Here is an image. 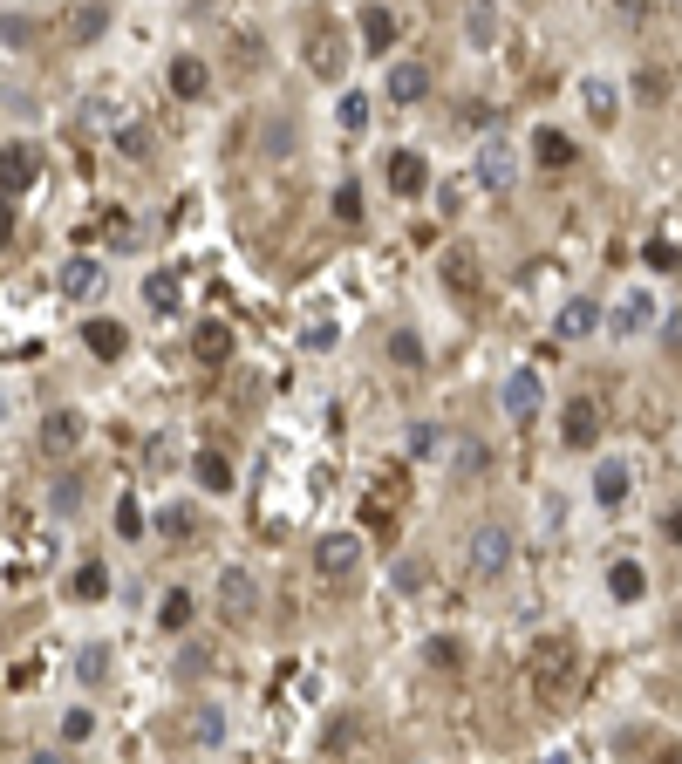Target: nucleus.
Wrapping results in <instances>:
<instances>
[{"mask_svg":"<svg viewBox=\"0 0 682 764\" xmlns=\"http://www.w3.org/2000/svg\"><path fill=\"white\" fill-rule=\"evenodd\" d=\"M464 560H471V573H478V580H498V573L512 567V533H505L498 519L471 526V546H464Z\"/></svg>","mask_w":682,"mask_h":764,"instance_id":"nucleus-1","label":"nucleus"},{"mask_svg":"<svg viewBox=\"0 0 682 764\" xmlns=\"http://www.w3.org/2000/svg\"><path fill=\"white\" fill-rule=\"evenodd\" d=\"M219 614H226L232 628H246V621L260 614V580H253V567H219Z\"/></svg>","mask_w":682,"mask_h":764,"instance_id":"nucleus-2","label":"nucleus"},{"mask_svg":"<svg viewBox=\"0 0 682 764\" xmlns=\"http://www.w3.org/2000/svg\"><path fill=\"white\" fill-rule=\"evenodd\" d=\"M314 573L321 580H355L362 573V533H328L314 546Z\"/></svg>","mask_w":682,"mask_h":764,"instance_id":"nucleus-3","label":"nucleus"},{"mask_svg":"<svg viewBox=\"0 0 682 764\" xmlns=\"http://www.w3.org/2000/svg\"><path fill=\"white\" fill-rule=\"evenodd\" d=\"M41 178V151L28 144V137H14V144H0V191L7 198H21V191Z\"/></svg>","mask_w":682,"mask_h":764,"instance_id":"nucleus-4","label":"nucleus"},{"mask_svg":"<svg viewBox=\"0 0 682 764\" xmlns=\"http://www.w3.org/2000/svg\"><path fill=\"white\" fill-rule=\"evenodd\" d=\"M471 171H478V185L492 191V198H505V191L519 185V151H512V144H485V151H478V164H471Z\"/></svg>","mask_w":682,"mask_h":764,"instance_id":"nucleus-5","label":"nucleus"},{"mask_svg":"<svg viewBox=\"0 0 682 764\" xmlns=\"http://www.w3.org/2000/svg\"><path fill=\"white\" fill-rule=\"evenodd\" d=\"M423 96H430V69H423V62H389V76H382V103L417 110Z\"/></svg>","mask_w":682,"mask_h":764,"instance_id":"nucleus-6","label":"nucleus"},{"mask_svg":"<svg viewBox=\"0 0 682 764\" xmlns=\"http://www.w3.org/2000/svg\"><path fill=\"white\" fill-rule=\"evenodd\" d=\"M307 69H314V76H328V82L348 69V48H341V35L328 28V21H314V28H307Z\"/></svg>","mask_w":682,"mask_h":764,"instance_id":"nucleus-7","label":"nucleus"},{"mask_svg":"<svg viewBox=\"0 0 682 764\" xmlns=\"http://www.w3.org/2000/svg\"><path fill=\"white\" fill-rule=\"evenodd\" d=\"M594 437H601V403H594V396H573L567 410H560V444L587 451Z\"/></svg>","mask_w":682,"mask_h":764,"instance_id":"nucleus-8","label":"nucleus"},{"mask_svg":"<svg viewBox=\"0 0 682 764\" xmlns=\"http://www.w3.org/2000/svg\"><path fill=\"white\" fill-rule=\"evenodd\" d=\"M594 328H601V301H594V294H573V301L553 314V335H560V342H587Z\"/></svg>","mask_w":682,"mask_h":764,"instance_id":"nucleus-9","label":"nucleus"},{"mask_svg":"<svg viewBox=\"0 0 682 764\" xmlns=\"http://www.w3.org/2000/svg\"><path fill=\"white\" fill-rule=\"evenodd\" d=\"M55 287H62V301H89V294L103 287V260H96V253H76V260H62Z\"/></svg>","mask_w":682,"mask_h":764,"instance_id":"nucleus-10","label":"nucleus"},{"mask_svg":"<svg viewBox=\"0 0 682 764\" xmlns=\"http://www.w3.org/2000/svg\"><path fill=\"white\" fill-rule=\"evenodd\" d=\"M628 485H635V464H628V458H601V464H594V478H587L594 505H621Z\"/></svg>","mask_w":682,"mask_h":764,"instance_id":"nucleus-11","label":"nucleus"},{"mask_svg":"<svg viewBox=\"0 0 682 764\" xmlns=\"http://www.w3.org/2000/svg\"><path fill=\"white\" fill-rule=\"evenodd\" d=\"M35 444L48 451V458H69V451L82 444V417H76V410H48V417H41V437H35Z\"/></svg>","mask_w":682,"mask_h":764,"instance_id":"nucleus-12","label":"nucleus"},{"mask_svg":"<svg viewBox=\"0 0 682 764\" xmlns=\"http://www.w3.org/2000/svg\"><path fill=\"white\" fill-rule=\"evenodd\" d=\"M498 35H505L498 7H492V0H471V14H464V48H471V55H492Z\"/></svg>","mask_w":682,"mask_h":764,"instance_id":"nucleus-13","label":"nucleus"},{"mask_svg":"<svg viewBox=\"0 0 682 764\" xmlns=\"http://www.w3.org/2000/svg\"><path fill=\"white\" fill-rule=\"evenodd\" d=\"M164 82H171V96H178V103H198V96L212 89V69H205L198 55H171V69H164Z\"/></svg>","mask_w":682,"mask_h":764,"instance_id":"nucleus-14","label":"nucleus"},{"mask_svg":"<svg viewBox=\"0 0 682 764\" xmlns=\"http://www.w3.org/2000/svg\"><path fill=\"white\" fill-rule=\"evenodd\" d=\"M498 403H505V417H512V423L539 417V376H532V369H512L505 389H498Z\"/></svg>","mask_w":682,"mask_h":764,"instance_id":"nucleus-15","label":"nucleus"},{"mask_svg":"<svg viewBox=\"0 0 682 764\" xmlns=\"http://www.w3.org/2000/svg\"><path fill=\"white\" fill-rule=\"evenodd\" d=\"M573 137L567 130H553V123H539V130H532V164H539V171H567L573 164Z\"/></svg>","mask_w":682,"mask_h":764,"instance_id":"nucleus-16","label":"nucleus"},{"mask_svg":"<svg viewBox=\"0 0 682 764\" xmlns=\"http://www.w3.org/2000/svg\"><path fill=\"white\" fill-rule=\"evenodd\" d=\"M178 737H185V744H198V751L226 744V710H219V703H198L185 724H178Z\"/></svg>","mask_w":682,"mask_h":764,"instance_id":"nucleus-17","label":"nucleus"},{"mask_svg":"<svg viewBox=\"0 0 682 764\" xmlns=\"http://www.w3.org/2000/svg\"><path fill=\"white\" fill-rule=\"evenodd\" d=\"M423 185H430V164H423L417 151H396V157H389V191H396V198H417Z\"/></svg>","mask_w":682,"mask_h":764,"instance_id":"nucleus-18","label":"nucleus"},{"mask_svg":"<svg viewBox=\"0 0 682 764\" xmlns=\"http://www.w3.org/2000/svg\"><path fill=\"white\" fill-rule=\"evenodd\" d=\"M607 594H614L621 608H635V601L648 594V573H642V560H614V567H607Z\"/></svg>","mask_w":682,"mask_h":764,"instance_id":"nucleus-19","label":"nucleus"},{"mask_svg":"<svg viewBox=\"0 0 682 764\" xmlns=\"http://www.w3.org/2000/svg\"><path fill=\"white\" fill-rule=\"evenodd\" d=\"M103 28H110V0H82L76 14H69V41H76V48L103 41Z\"/></svg>","mask_w":682,"mask_h":764,"instance_id":"nucleus-20","label":"nucleus"},{"mask_svg":"<svg viewBox=\"0 0 682 764\" xmlns=\"http://www.w3.org/2000/svg\"><path fill=\"white\" fill-rule=\"evenodd\" d=\"M580 103H587L594 123H614V116H621V89H614L607 76H587V82H580Z\"/></svg>","mask_w":682,"mask_h":764,"instance_id":"nucleus-21","label":"nucleus"},{"mask_svg":"<svg viewBox=\"0 0 682 764\" xmlns=\"http://www.w3.org/2000/svg\"><path fill=\"white\" fill-rule=\"evenodd\" d=\"M191 355L219 369V362L232 355V328H226V321H198V335H191Z\"/></svg>","mask_w":682,"mask_h":764,"instance_id":"nucleus-22","label":"nucleus"},{"mask_svg":"<svg viewBox=\"0 0 682 764\" xmlns=\"http://www.w3.org/2000/svg\"><path fill=\"white\" fill-rule=\"evenodd\" d=\"M69 601H82V608H89V601H110V567H103V560H82L76 580H69Z\"/></svg>","mask_w":682,"mask_h":764,"instance_id":"nucleus-23","label":"nucleus"},{"mask_svg":"<svg viewBox=\"0 0 682 764\" xmlns=\"http://www.w3.org/2000/svg\"><path fill=\"white\" fill-rule=\"evenodd\" d=\"M82 342L96 348L103 362H116V355L130 348V335H123V321H110V314H103V321H82Z\"/></svg>","mask_w":682,"mask_h":764,"instance_id":"nucleus-24","label":"nucleus"},{"mask_svg":"<svg viewBox=\"0 0 682 764\" xmlns=\"http://www.w3.org/2000/svg\"><path fill=\"white\" fill-rule=\"evenodd\" d=\"M191 478H198L205 492L226 498L232 492V458H226V451H198V458H191Z\"/></svg>","mask_w":682,"mask_h":764,"instance_id":"nucleus-25","label":"nucleus"},{"mask_svg":"<svg viewBox=\"0 0 682 764\" xmlns=\"http://www.w3.org/2000/svg\"><path fill=\"white\" fill-rule=\"evenodd\" d=\"M110 151L130 157V164H151V123H116V130H110Z\"/></svg>","mask_w":682,"mask_h":764,"instance_id":"nucleus-26","label":"nucleus"},{"mask_svg":"<svg viewBox=\"0 0 682 764\" xmlns=\"http://www.w3.org/2000/svg\"><path fill=\"white\" fill-rule=\"evenodd\" d=\"M191 614H198V601H191L185 587H171V594L157 601V628H164V635H185V628H191Z\"/></svg>","mask_w":682,"mask_h":764,"instance_id":"nucleus-27","label":"nucleus"},{"mask_svg":"<svg viewBox=\"0 0 682 764\" xmlns=\"http://www.w3.org/2000/svg\"><path fill=\"white\" fill-rule=\"evenodd\" d=\"M437 451H444V430H437L430 417H417V423H410V437H403V458H410V464H430Z\"/></svg>","mask_w":682,"mask_h":764,"instance_id":"nucleus-28","label":"nucleus"},{"mask_svg":"<svg viewBox=\"0 0 682 764\" xmlns=\"http://www.w3.org/2000/svg\"><path fill=\"white\" fill-rule=\"evenodd\" d=\"M191 533H198V512H191V505H164V512H157V539L191 546Z\"/></svg>","mask_w":682,"mask_h":764,"instance_id":"nucleus-29","label":"nucleus"},{"mask_svg":"<svg viewBox=\"0 0 682 764\" xmlns=\"http://www.w3.org/2000/svg\"><path fill=\"white\" fill-rule=\"evenodd\" d=\"M362 41H369V55L396 48V14L389 7H362Z\"/></svg>","mask_w":682,"mask_h":764,"instance_id":"nucleus-30","label":"nucleus"},{"mask_svg":"<svg viewBox=\"0 0 682 764\" xmlns=\"http://www.w3.org/2000/svg\"><path fill=\"white\" fill-rule=\"evenodd\" d=\"M648 314H655V301H648L642 287H635L628 301L614 307V335H642V328H648Z\"/></svg>","mask_w":682,"mask_h":764,"instance_id":"nucleus-31","label":"nucleus"},{"mask_svg":"<svg viewBox=\"0 0 682 764\" xmlns=\"http://www.w3.org/2000/svg\"><path fill=\"white\" fill-rule=\"evenodd\" d=\"M144 301H151L157 314H178V301H185V287H178V273H151V280H144Z\"/></svg>","mask_w":682,"mask_h":764,"instance_id":"nucleus-32","label":"nucleus"},{"mask_svg":"<svg viewBox=\"0 0 682 764\" xmlns=\"http://www.w3.org/2000/svg\"><path fill=\"white\" fill-rule=\"evenodd\" d=\"M301 144V123L294 116H266V157H294Z\"/></svg>","mask_w":682,"mask_h":764,"instance_id":"nucleus-33","label":"nucleus"},{"mask_svg":"<svg viewBox=\"0 0 682 764\" xmlns=\"http://www.w3.org/2000/svg\"><path fill=\"white\" fill-rule=\"evenodd\" d=\"M485 471H492V451H485L478 437H471V444H457V485H478Z\"/></svg>","mask_w":682,"mask_h":764,"instance_id":"nucleus-34","label":"nucleus"},{"mask_svg":"<svg viewBox=\"0 0 682 764\" xmlns=\"http://www.w3.org/2000/svg\"><path fill=\"white\" fill-rule=\"evenodd\" d=\"M41 21L35 14H0V48H35Z\"/></svg>","mask_w":682,"mask_h":764,"instance_id":"nucleus-35","label":"nucleus"},{"mask_svg":"<svg viewBox=\"0 0 682 764\" xmlns=\"http://www.w3.org/2000/svg\"><path fill=\"white\" fill-rule=\"evenodd\" d=\"M76 676L89 689H103V683H110V649H103V642H89V649L76 655Z\"/></svg>","mask_w":682,"mask_h":764,"instance_id":"nucleus-36","label":"nucleus"},{"mask_svg":"<svg viewBox=\"0 0 682 764\" xmlns=\"http://www.w3.org/2000/svg\"><path fill=\"white\" fill-rule=\"evenodd\" d=\"M48 505H55V519H76V512H82V478H55Z\"/></svg>","mask_w":682,"mask_h":764,"instance_id":"nucleus-37","label":"nucleus"},{"mask_svg":"<svg viewBox=\"0 0 682 764\" xmlns=\"http://www.w3.org/2000/svg\"><path fill=\"white\" fill-rule=\"evenodd\" d=\"M335 219H341V226L362 219V185H355V178H341V185H335Z\"/></svg>","mask_w":682,"mask_h":764,"instance_id":"nucleus-38","label":"nucleus"},{"mask_svg":"<svg viewBox=\"0 0 682 764\" xmlns=\"http://www.w3.org/2000/svg\"><path fill=\"white\" fill-rule=\"evenodd\" d=\"M369 103H376V96H362V89H341V130H362V123H369Z\"/></svg>","mask_w":682,"mask_h":764,"instance_id":"nucleus-39","label":"nucleus"},{"mask_svg":"<svg viewBox=\"0 0 682 764\" xmlns=\"http://www.w3.org/2000/svg\"><path fill=\"white\" fill-rule=\"evenodd\" d=\"M116 533L144 539V505H137V498H116Z\"/></svg>","mask_w":682,"mask_h":764,"instance_id":"nucleus-40","label":"nucleus"},{"mask_svg":"<svg viewBox=\"0 0 682 764\" xmlns=\"http://www.w3.org/2000/svg\"><path fill=\"white\" fill-rule=\"evenodd\" d=\"M560 676H567V642H546V655H539V689L560 683Z\"/></svg>","mask_w":682,"mask_h":764,"instance_id":"nucleus-41","label":"nucleus"},{"mask_svg":"<svg viewBox=\"0 0 682 764\" xmlns=\"http://www.w3.org/2000/svg\"><path fill=\"white\" fill-rule=\"evenodd\" d=\"M389 355H396L403 369H417V362H423V342L410 335V328H396V335H389Z\"/></svg>","mask_w":682,"mask_h":764,"instance_id":"nucleus-42","label":"nucleus"},{"mask_svg":"<svg viewBox=\"0 0 682 764\" xmlns=\"http://www.w3.org/2000/svg\"><path fill=\"white\" fill-rule=\"evenodd\" d=\"M471 267H478L471 253H451V260H444V273H451V287H457V294H471V287H478V273H471Z\"/></svg>","mask_w":682,"mask_h":764,"instance_id":"nucleus-43","label":"nucleus"},{"mask_svg":"<svg viewBox=\"0 0 682 764\" xmlns=\"http://www.w3.org/2000/svg\"><path fill=\"white\" fill-rule=\"evenodd\" d=\"M423 580H430V567H423L417 553H410V560H396V594H417Z\"/></svg>","mask_w":682,"mask_h":764,"instance_id":"nucleus-44","label":"nucleus"},{"mask_svg":"<svg viewBox=\"0 0 682 764\" xmlns=\"http://www.w3.org/2000/svg\"><path fill=\"white\" fill-rule=\"evenodd\" d=\"M423 662H430V669H457V642L451 635H430V642H423Z\"/></svg>","mask_w":682,"mask_h":764,"instance_id":"nucleus-45","label":"nucleus"},{"mask_svg":"<svg viewBox=\"0 0 682 764\" xmlns=\"http://www.w3.org/2000/svg\"><path fill=\"white\" fill-rule=\"evenodd\" d=\"M82 123H89V130H116V123H123V116H116V103H103V96H96V103H89V110H82Z\"/></svg>","mask_w":682,"mask_h":764,"instance_id":"nucleus-46","label":"nucleus"},{"mask_svg":"<svg viewBox=\"0 0 682 764\" xmlns=\"http://www.w3.org/2000/svg\"><path fill=\"white\" fill-rule=\"evenodd\" d=\"M89 730H96V717H89V710H69V717H62V737H69V744H82Z\"/></svg>","mask_w":682,"mask_h":764,"instance_id":"nucleus-47","label":"nucleus"},{"mask_svg":"<svg viewBox=\"0 0 682 764\" xmlns=\"http://www.w3.org/2000/svg\"><path fill=\"white\" fill-rule=\"evenodd\" d=\"M457 205H464V178H444L437 185V212H457Z\"/></svg>","mask_w":682,"mask_h":764,"instance_id":"nucleus-48","label":"nucleus"},{"mask_svg":"<svg viewBox=\"0 0 682 764\" xmlns=\"http://www.w3.org/2000/svg\"><path fill=\"white\" fill-rule=\"evenodd\" d=\"M335 335H341L335 321H314V328H307V348H335Z\"/></svg>","mask_w":682,"mask_h":764,"instance_id":"nucleus-49","label":"nucleus"},{"mask_svg":"<svg viewBox=\"0 0 682 764\" xmlns=\"http://www.w3.org/2000/svg\"><path fill=\"white\" fill-rule=\"evenodd\" d=\"M648 267L669 273V267H676V246H655V239H648Z\"/></svg>","mask_w":682,"mask_h":764,"instance_id":"nucleus-50","label":"nucleus"},{"mask_svg":"<svg viewBox=\"0 0 682 764\" xmlns=\"http://www.w3.org/2000/svg\"><path fill=\"white\" fill-rule=\"evenodd\" d=\"M205 662H212L205 649H185V655H178V669H185V676H205Z\"/></svg>","mask_w":682,"mask_h":764,"instance_id":"nucleus-51","label":"nucleus"},{"mask_svg":"<svg viewBox=\"0 0 682 764\" xmlns=\"http://www.w3.org/2000/svg\"><path fill=\"white\" fill-rule=\"evenodd\" d=\"M7 239H14V198L0 191V246H7Z\"/></svg>","mask_w":682,"mask_h":764,"instance_id":"nucleus-52","label":"nucleus"},{"mask_svg":"<svg viewBox=\"0 0 682 764\" xmlns=\"http://www.w3.org/2000/svg\"><path fill=\"white\" fill-rule=\"evenodd\" d=\"M662 533H669V539H676V546H682V505H676V512H669V526H662Z\"/></svg>","mask_w":682,"mask_h":764,"instance_id":"nucleus-53","label":"nucleus"},{"mask_svg":"<svg viewBox=\"0 0 682 764\" xmlns=\"http://www.w3.org/2000/svg\"><path fill=\"white\" fill-rule=\"evenodd\" d=\"M676 635H682V621H676Z\"/></svg>","mask_w":682,"mask_h":764,"instance_id":"nucleus-54","label":"nucleus"}]
</instances>
